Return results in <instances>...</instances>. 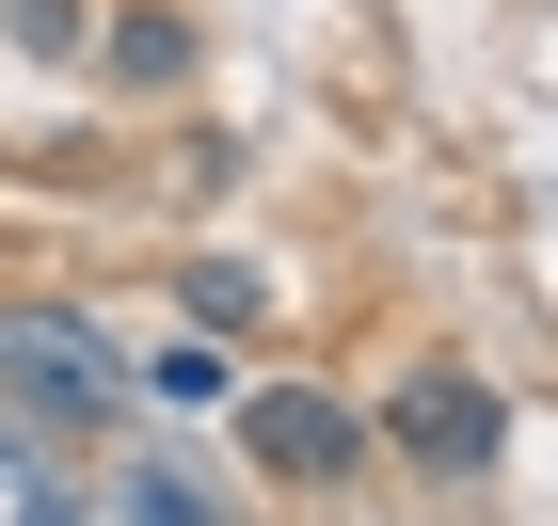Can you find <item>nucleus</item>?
Instances as JSON below:
<instances>
[{"label": "nucleus", "instance_id": "nucleus-5", "mask_svg": "<svg viewBox=\"0 0 558 526\" xmlns=\"http://www.w3.org/2000/svg\"><path fill=\"white\" fill-rule=\"evenodd\" d=\"M144 399H175V415H208V399H223V351H208V335H175L160 367H144Z\"/></svg>", "mask_w": 558, "mask_h": 526}, {"label": "nucleus", "instance_id": "nucleus-6", "mask_svg": "<svg viewBox=\"0 0 558 526\" xmlns=\"http://www.w3.org/2000/svg\"><path fill=\"white\" fill-rule=\"evenodd\" d=\"M192 319H208V335H223V319H256V271H240V256H192Z\"/></svg>", "mask_w": 558, "mask_h": 526}, {"label": "nucleus", "instance_id": "nucleus-1", "mask_svg": "<svg viewBox=\"0 0 558 526\" xmlns=\"http://www.w3.org/2000/svg\"><path fill=\"white\" fill-rule=\"evenodd\" d=\"M0 399L16 415H48V431H96L112 399H129V367H112V335L64 304H0Z\"/></svg>", "mask_w": 558, "mask_h": 526}, {"label": "nucleus", "instance_id": "nucleus-7", "mask_svg": "<svg viewBox=\"0 0 558 526\" xmlns=\"http://www.w3.org/2000/svg\"><path fill=\"white\" fill-rule=\"evenodd\" d=\"M129 511H144V526H223V511H208V494L175 479V463H144V479H129Z\"/></svg>", "mask_w": 558, "mask_h": 526}, {"label": "nucleus", "instance_id": "nucleus-2", "mask_svg": "<svg viewBox=\"0 0 558 526\" xmlns=\"http://www.w3.org/2000/svg\"><path fill=\"white\" fill-rule=\"evenodd\" d=\"M495 431H511V415H495V383H478V367H415V383L384 399V447H399V463H430V479H478V463H495Z\"/></svg>", "mask_w": 558, "mask_h": 526}, {"label": "nucleus", "instance_id": "nucleus-3", "mask_svg": "<svg viewBox=\"0 0 558 526\" xmlns=\"http://www.w3.org/2000/svg\"><path fill=\"white\" fill-rule=\"evenodd\" d=\"M256 463L271 479H351L367 463V415L319 399V383H256Z\"/></svg>", "mask_w": 558, "mask_h": 526}, {"label": "nucleus", "instance_id": "nucleus-9", "mask_svg": "<svg viewBox=\"0 0 558 526\" xmlns=\"http://www.w3.org/2000/svg\"><path fill=\"white\" fill-rule=\"evenodd\" d=\"M33 526H48V511H33Z\"/></svg>", "mask_w": 558, "mask_h": 526}, {"label": "nucleus", "instance_id": "nucleus-4", "mask_svg": "<svg viewBox=\"0 0 558 526\" xmlns=\"http://www.w3.org/2000/svg\"><path fill=\"white\" fill-rule=\"evenodd\" d=\"M112 81H192V16H112Z\"/></svg>", "mask_w": 558, "mask_h": 526}, {"label": "nucleus", "instance_id": "nucleus-8", "mask_svg": "<svg viewBox=\"0 0 558 526\" xmlns=\"http://www.w3.org/2000/svg\"><path fill=\"white\" fill-rule=\"evenodd\" d=\"M0 494H33V447H16V431H0Z\"/></svg>", "mask_w": 558, "mask_h": 526}]
</instances>
